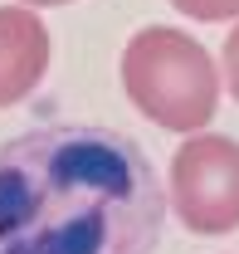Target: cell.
Wrapping results in <instances>:
<instances>
[{
    "label": "cell",
    "mask_w": 239,
    "mask_h": 254,
    "mask_svg": "<svg viewBox=\"0 0 239 254\" xmlns=\"http://www.w3.org/2000/svg\"><path fill=\"white\" fill-rule=\"evenodd\" d=\"M166 186L113 127L54 123L0 147V254H151Z\"/></svg>",
    "instance_id": "obj_1"
},
{
    "label": "cell",
    "mask_w": 239,
    "mask_h": 254,
    "mask_svg": "<svg viewBox=\"0 0 239 254\" xmlns=\"http://www.w3.org/2000/svg\"><path fill=\"white\" fill-rule=\"evenodd\" d=\"M122 88L161 132H200L220 108V64L190 30L147 25L122 49Z\"/></svg>",
    "instance_id": "obj_2"
},
{
    "label": "cell",
    "mask_w": 239,
    "mask_h": 254,
    "mask_svg": "<svg viewBox=\"0 0 239 254\" xmlns=\"http://www.w3.org/2000/svg\"><path fill=\"white\" fill-rule=\"evenodd\" d=\"M166 210L190 235L239 230V142L225 132H190L166 171Z\"/></svg>",
    "instance_id": "obj_3"
},
{
    "label": "cell",
    "mask_w": 239,
    "mask_h": 254,
    "mask_svg": "<svg viewBox=\"0 0 239 254\" xmlns=\"http://www.w3.org/2000/svg\"><path fill=\"white\" fill-rule=\"evenodd\" d=\"M49 25L30 5H0V108H15L49 73Z\"/></svg>",
    "instance_id": "obj_4"
},
{
    "label": "cell",
    "mask_w": 239,
    "mask_h": 254,
    "mask_svg": "<svg viewBox=\"0 0 239 254\" xmlns=\"http://www.w3.org/2000/svg\"><path fill=\"white\" fill-rule=\"evenodd\" d=\"M180 15L200 20V25H225V20H239V0H171Z\"/></svg>",
    "instance_id": "obj_5"
},
{
    "label": "cell",
    "mask_w": 239,
    "mask_h": 254,
    "mask_svg": "<svg viewBox=\"0 0 239 254\" xmlns=\"http://www.w3.org/2000/svg\"><path fill=\"white\" fill-rule=\"evenodd\" d=\"M220 78L230 83V93L239 103V20H235V30L225 34V49H220Z\"/></svg>",
    "instance_id": "obj_6"
},
{
    "label": "cell",
    "mask_w": 239,
    "mask_h": 254,
    "mask_svg": "<svg viewBox=\"0 0 239 254\" xmlns=\"http://www.w3.org/2000/svg\"><path fill=\"white\" fill-rule=\"evenodd\" d=\"M20 5H30V10H54V5H73V0H20Z\"/></svg>",
    "instance_id": "obj_7"
}]
</instances>
